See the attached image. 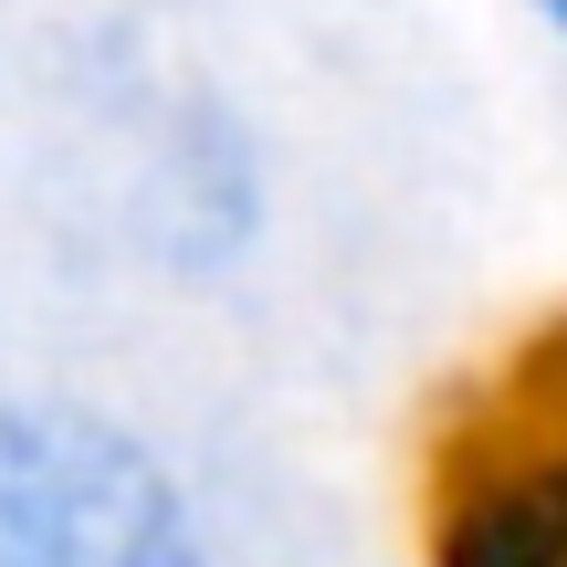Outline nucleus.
Here are the masks:
<instances>
[{
  "mask_svg": "<svg viewBox=\"0 0 567 567\" xmlns=\"http://www.w3.org/2000/svg\"><path fill=\"white\" fill-rule=\"evenodd\" d=\"M0 567H210L179 473L126 421L0 410Z\"/></svg>",
  "mask_w": 567,
  "mask_h": 567,
  "instance_id": "f257e3e1",
  "label": "nucleus"
},
{
  "mask_svg": "<svg viewBox=\"0 0 567 567\" xmlns=\"http://www.w3.org/2000/svg\"><path fill=\"white\" fill-rule=\"evenodd\" d=\"M431 567H567V316L442 442Z\"/></svg>",
  "mask_w": 567,
  "mask_h": 567,
  "instance_id": "f03ea898",
  "label": "nucleus"
},
{
  "mask_svg": "<svg viewBox=\"0 0 567 567\" xmlns=\"http://www.w3.org/2000/svg\"><path fill=\"white\" fill-rule=\"evenodd\" d=\"M536 21H547V32H567V0H536Z\"/></svg>",
  "mask_w": 567,
  "mask_h": 567,
  "instance_id": "7ed1b4c3",
  "label": "nucleus"
}]
</instances>
